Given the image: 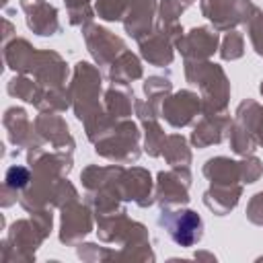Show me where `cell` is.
<instances>
[{"label":"cell","mask_w":263,"mask_h":263,"mask_svg":"<svg viewBox=\"0 0 263 263\" xmlns=\"http://www.w3.org/2000/svg\"><path fill=\"white\" fill-rule=\"evenodd\" d=\"M171 234L179 245L191 247L201 234V220L193 212H183L181 216H177L175 224L171 226Z\"/></svg>","instance_id":"cell-1"},{"label":"cell","mask_w":263,"mask_h":263,"mask_svg":"<svg viewBox=\"0 0 263 263\" xmlns=\"http://www.w3.org/2000/svg\"><path fill=\"white\" fill-rule=\"evenodd\" d=\"M6 181H8V185H10V187H23V185L29 181V175H27V171H25V168L16 166V168H10V171H8Z\"/></svg>","instance_id":"cell-2"}]
</instances>
